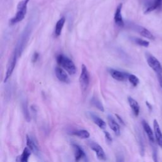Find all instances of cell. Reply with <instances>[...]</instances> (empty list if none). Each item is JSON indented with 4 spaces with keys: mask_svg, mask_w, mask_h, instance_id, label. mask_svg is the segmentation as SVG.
<instances>
[{
    "mask_svg": "<svg viewBox=\"0 0 162 162\" xmlns=\"http://www.w3.org/2000/svg\"><path fill=\"white\" fill-rule=\"evenodd\" d=\"M32 29H33V22H29L25 27L22 34H20V36L18 39V41L14 50L17 53L18 57L22 55L24 50L25 48L26 44L31 34Z\"/></svg>",
    "mask_w": 162,
    "mask_h": 162,
    "instance_id": "obj_1",
    "label": "cell"
},
{
    "mask_svg": "<svg viewBox=\"0 0 162 162\" xmlns=\"http://www.w3.org/2000/svg\"><path fill=\"white\" fill-rule=\"evenodd\" d=\"M56 61L59 65L63 68L70 75L74 76L77 72V68L74 63L69 57L62 54L58 55L56 57Z\"/></svg>",
    "mask_w": 162,
    "mask_h": 162,
    "instance_id": "obj_2",
    "label": "cell"
},
{
    "mask_svg": "<svg viewBox=\"0 0 162 162\" xmlns=\"http://www.w3.org/2000/svg\"><path fill=\"white\" fill-rule=\"evenodd\" d=\"M30 0H22L17 5V12L16 15L10 20V24L11 25H15L21 21H22L27 13V5Z\"/></svg>",
    "mask_w": 162,
    "mask_h": 162,
    "instance_id": "obj_3",
    "label": "cell"
},
{
    "mask_svg": "<svg viewBox=\"0 0 162 162\" xmlns=\"http://www.w3.org/2000/svg\"><path fill=\"white\" fill-rule=\"evenodd\" d=\"M79 83L82 92L84 93L87 91L90 84V74L87 67L84 64L82 65L81 73L79 77Z\"/></svg>",
    "mask_w": 162,
    "mask_h": 162,
    "instance_id": "obj_4",
    "label": "cell"
},
{
    "mask_svg": "<svg viewBox=\"0 0 162 162\" xmlns=\"http://www.w3.org/2000/svg\"><path fill=\"white\" fill-rule=\"evenodd\" d=\"M146 58L148 65L157 74H162V66L158 60L149 53L146 55Z\"/></svg>",
    "mask_w": 162,
    "mask_h": 162,
    "instance_id": "obj_5",
    "label": "cell"
},
{
    "mask_svg": "<svg viewBox=\"0 0 162 162\" xmlns=\"http://www.w3.org/2000/svg\"><path fill=\"white\" fill-rule=\"evenodd\" d=\"M18 58V56L17 53L14 51L12 56L10 57L8 63L7 69V72H6V74H5V79H4V82H7L8 81V80L10 79V77H11V76L12 75V73H13L14 69L15 67V65H16Z\"/></svg>",
    "mask_w": 162,
    "mask_h": 162,
    "instance_id": "obj_6",
    "label": "cell"
},
{
    "mask_svg": "<svg viewBox=\"0 0 162 162\" xmlns=\"http://www.w3.org/2000/svg\"><path fill=\"white\" fill-rule=\"evenodd\" d=\"M89 144L91 149L95 152L97 158L100 160L105 161L107 159V156L105 151L100 144L94 142H90Z\"/></svg>",
    "mask_w": 162,
    "mask_h": 162,
    "instance_id": "obj_7",
    "label": "cell"
},
{
    "mask_svg": "<svg viewBox=\"0 0 162 162\" xmlns=\"http://www.w3.org/2000/svg\"><path fill=\"white\" fill-rule=\"evenodd\" d=\"M26 141H27V146L30 149V150L34 154L39 156L40 154V150H39L38 143L35 141L34 139H33L29 135H27Z\"/></svg>",
    "mask_w": 162,
    "mask_h": 162,
    "instance_id": "obj_8",
    "label": "cell"
},
{
    "mask_svg": "<svg viewBox=\"0 0 162 162\" xmlns=\"http://www.w3.org/2000/svg\"><path fill=\"white\" fill-rule=\"evenodd\" d=\"M55 72L57 79L60 82H63L65 84H69L71 82V80L68 74L63 69H61V67H56L55 68Z\"/></svg>",
    "mask_w": 162,
    "mask_h": 162,
    "instance_id": "obj_9",
    "label": "cell"
},
{
    "mask_svg": "<svg viewBox=\"0 0 162 162\" xmlns=\"http://www.w3.org/2000/svg\"><path fill=\"white\" fill-rule=\"evenodd\" d=\"M72 146L74 149V157L76 162H79L81 159H86V154L81 146L77 144H73Z\"/></svg>",
    "mask_w": 162,
    "mask_h": 162,
    "instance_id": "obj_10",
    "label": "cell"
},
{
    "mask_svg": "<svg viewBox=\"0 0 162 162\" xmlns=\"http://www.w3.org/2000/svg\"><path fill=\"white\" fill-rule=\"evenodd\" d=\"M109 72L111 76L117 81H124L128 79V73H125L118 70H115L113 69H110L109 70Z\"/></svg>",
    "mask_w": 162,
    "mask_h": 162,
    "instance_id": "obj_11",
    "label": "cell"
},
{
    "mask_svg": "<svg viewBox=\"0 0 162 162\" xmlns=\"http://www.w3.org/2000/svg\"><path fill=\"white\" fill-rule=\"evenodd\" d=\"M122 4H119L115 10V15H114V21L115 24L120 27H124V22L122 18Z\"/></svg>",
    "mask_w": 162,
    "mask_h": 162,
    "instance_id": "obj_12",
    "label": "cell"
},
{
    "mask_svg": "<svg viewBox=\"0 0 162 162\" xmlns=\"http://www.w3.org/2000/svg\"><path fill=\"white\" fill-rule=\"evenodd\" d=\"M153 128L156 143L159 147L162 148V133L161 131L159 123L156 119L153 120Z\"/></svg>",
    "mask_w": 162,
    "mask_h": 162,
    "instance_id": "obj_13",
    "label": "cell"
},
{
    "mask_svg": "<svg viewBox=\"0 0 162 162\" xmlns=\"http://www.w3.org/2000/svg\"><path fill=\"white\" fill-rule=\"evenodd\" d=\"M108 124L110 128L114 132L116 136H119L120 135V128L118 123L115 121L114 118L111 115L108 116Z\"/></svg>",
    "mask_w": 162,
    "mask_h": 162,
    "instance_id": "obj_14",
    "label": "cell"
},
{
    "mask_svg": "<svg viewBox=\"0 0 162 162\" xmlns=\"http://www.w3.org/2000/svg\"><path fill=\"white\" fill-rule=\"evenodd\" d=\"M134 29L139 32V34L141 35L143 37L148 38L149 39H151V40L154 39V37L153 35V34L146 28L141 27V26H139V25H135Z\"/></svg>",
    "mask_w": 162,
    "mask_h": 162,
    "instance_id": "obj_15",
    "label": "cell"
},
{
    "mask_svg": "<svg viewBox=\"0 0 162 162\" xmlns=\"http://www.w3.org/2000/svg\"><path fill=\"white\" fill-rule=\"evenodd\" d=\"M142 125L143 127V128H144L145 133H146V134L148 137V139H149V141L152 143H154V134H153V132L152 131L151 127L149 126V125L145 120H143L142 121Z\"/></svg>",
    "mask_w": 162,
    "mask_h": 162,
    "instance_id": "obj_16",
    "label": "cell"
},
{
    "mask_svg": "<svg viewBox=\"0 0 162 162\" xmlns=\"http://www.w3.org/2000/svg\"><path fill=\"white\" fill-rule=\"evenodd\" d=\"M128 102L129 105H130L134 115L138 117L139 115V112H140V107L139 105V103H138V102L136 100H135L131 96L128 97Z\"/></svg>",
    "mask_w": 162,
    "mask_h": 162,
    "instance_id": "obj_17",
    "label": "cell"
},
{
    "mask_svg": "<svg viewBox=\"0 0 162 162\" xmlns=\"http://www.w3.org/2000/svg\"><path fill=\"white\" fill-rule=\"evenodd\" d=\"M162 5V0H153L150 5L146 8L144 13H149L160 8Z\"/></svg>",
    "mask_w": 162,
    "mask_h": 162,
    "instance_id": "obj_18",
    "label": "cell"
},
{
    "mask_svg": "<svg viewBox=\"0 0 162 162\" xmlns=\"http://www.w3.org/2000/svg\"><path fill=\"white\" fill-rule=\"evenodd\" d=\"M89 116L91 117V118L92 120V121L94 122V123L98 125L100 128L104 129L106 128V126H107L106 122L103 119H102L100 117H99L98 116H97L96 115H95L92 113H89Z\"/></svg>",
    "mask_w": 162,
    "mask_h": 162,
    "instance_id": "obj_19",
    "label": "cell"
},
{
    "mask_svg": "<svg viewBox=\"0 0 162 162\" xmlns=\"http://www.w3.org/2000/svg\"><path fill=\"white\" fill-rule=\"evenodd\" d=\"M65 18L64 17H62L56 22L55 25V35L56 37H58L60 36L63 27L65 25Z\"/></svg>",
    "mask_w": 162,
    "mask_h": 162,
    "instance_id": "obj_20",
    "label": "cell"
},
{
    "mask_svg": "<svg viewBox=\"0 0 162 162\" xmlns=\"http://www.w3.org/2000/svg\"><path fill=\"white\" fill-rule=\"evenodd\" d=\"M31 151L28 147L24 148L22 154L18 156L17 158V162H28L29 156L31 154Z\"/></svg>",
    "mask_w": 162,
    "mask_h": 162,
    "instance_id": "obj_21",
    "label": "cell"
},
{
    "mask_svg": "<svg viewBox=\"0 0 162 162\" xmlns=\"http://www.w3.org/2000/svg\"><path fill=\"white\" fill-rule=\"evenodd\" d=\"M72 134L81 139H87L90 137L89 133L86 130H77L74 131Z\"/></svg>",
    "mask_w": 162,
    "mask_h": 162,
    "instance_id": "obj_22",
    "label": "cell"
},
{
    "mask_svg": "<svg viewBox=\"0 0 162 162\" xmlns=\"http://www.w3.org/2000/svg\"><path fill=\"white\" fill-rule=\"evenodd\" d=\"M91 104L94 107H95L96 108H98L101 112H103L105 111L104 107H103V104L101 103V102L98 98H96V97H92V99L91 100Z\"/></svg>",
    "mask_w": 162,
    "mask_h": 162,
    "instance_id": "obj_23",
    "label": "cell"
},
{
    "mask_svg": "<svg viewBox=\"0 0 162 162\" xmlns=\"http://www.w3.org/2000/svg\"><path fill=\"white\" fill-rule=\"evenodd\" d=\"M132 40L136 44L143 46V47L147 48L149 45V43L148 41L139 38H132Z\"/></svg>",
    "mask_w": 162,
    "mask_h": 162,
    "instance_id": "obj_24",
    "label": "cell"
},
{
    "mask_svg": "<svg viewBox=\"0 0 162 162\" xmlns=\"http://www.w3.org/2000/svg\"><path fill=\"white\" fill-rule=\"evenodd\" d=\"M128 80L134 87H136L139 84V79L137 76L133 74H128Z\"/></svg>",
    "mask_w": 162,
    "mask_h": 162,
    "instance_id": "obj_25",
    "label": "cell"
},
{
    "mask_svg": "<svg viewBox=\"0 0 162 162\" xmlns=\"http://www.w3.org/2000/svg\"><path fill=\"white\" fill-rule=\"evenodd\" d=\"M23 111H24V116H25V118L27 122H29L30 120V117L29 112L28 108H27V103H24V105H23Z\"/></svg>",
    "mask_w": 162,
    "mask_h": 162,
    "instance_id": "obj_26",
    "label": "cell"
},
{
    "mask_svg": "<svg viewBox=\"0 0 162 162\" xmlns=\"http://www.w3.org/2000/svg\"><path fill=\"white\" fill-rule=\"evenodd\" d=\"M104 134H105V138H106V139L108 141V142H112V136L110 135V134L107 132V131H104Z\"/></svg>",
    "mask_w": 162,
    "mask_h": 162,
    "instance_id": "obj_27",
    "label": "cell"
},
{
    "mask_svg": "<svg viewBox=\"0 0 162 162\" xmlns=\"http://www.w3.org/2000/svg\"><path fill=\"white\" fill-rule=\"evenodd\" d=\"M39 53H37V52H35L34 53L33 56H32V61L33 63H36L38 61V60L39 58Z\"/></svg>",
    "mask_w": 162,
    "mask_h": 162,
    "instance_id": "obj_28",
    "label": "cell"
},
{
    "mask_svg": "<svg viewBox=\"0 0 162 162\" xmlns=\"http://www.w3.org/2000/svg\"><path fill=\"white\" fill-rule=\"evenodd\" d=\"M153 158L154 162H158V159L157 157V152H156V150L154 149L153 151Z\"/></svg>",
    "mask_w": 162,
    "mask_h": 162,
    "instance_id": "obj_29",
    "label": "cell"
},
{
    "mask_svg": "<svg viewBox=\"0 0 162 162\" xmlns=\"http://www.w3.org/2000/svg\"><path fill=\"white\" fill-rule=\"evenodd\" d=\"M115 116H116L117 118L118 119V120L119 121V122H120L122 125H125V122L123 121V120L122 118V117H121L120 115H118V114H115Z\"/></svg>",
    "mask_w": 162,
    "mask_h": 162,
    "instance_id": "obj_30",
    "label": "cell"
},
{
    "mask_svg": "<svg viewBox=\"0 0 162 162\" xmlns=\"http://www.w3.org/2000/svg\"><path fill=\"white\" fill-rule=\"evenodd\" d=\"M157 77H158V80L159 82V84L162 89V74H157Z\"/></svg>",
    "mask_w": 162,
    "mask_h": 162,
    "instance_id": "obj_31",
    "label": "cell"
},
{
    "mask_svg": "<svg viewBox=\"0 0 162 162\" xmlns=\"http://www.w3.org/2000/svg\"><path fill=\"white\" fill-rule=\"evenodd\" d=\"M146 105H147L148 108H149V110L150 111H151V110H152V109H153V107H152L150 103H149L148 102H146Z\"/></svg>",
    "mask_w": 162,
    "mask_h": 162,
    "instance_id": "obj_32",
    "label": "cell"
},
{
    "mask_svg": "<svg viewBox=\"0 0 162 162\" xmlns=\"http://www.w3.org/2000/svg\"><path fill=\"white\" fill-rule=\"evenodd\" d=\"M118 162H122V161H120H120H118Z\"/></svg>",
    "mask_w": 162,
    "mask_h": 162,
    "instance_id": "obj_33",
    "label": "cell"
}]
</instances>
